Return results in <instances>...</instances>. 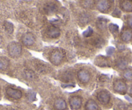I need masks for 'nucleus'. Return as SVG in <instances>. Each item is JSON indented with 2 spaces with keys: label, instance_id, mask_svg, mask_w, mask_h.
Returning a JSON list of instances; mask_svg holds the SVG:
<instances>
[{
  "label": "nucleus",
  "instance_id": "3",
  "mask_svg": "<svg viewBox=\"0 0 132 110\" xmlns=\"http://www.w3.org/2000/svg\"><path fill=\"white\" fill-rule=\"evenodd\" d=\"M113 89L118 93L124 94L127 90L126 84L121 80H117L113 83Z\"/></svg>",
  "mask_w": 132,
  "mask_h": 110
},
{
  "label": "nucleus",
  "instance_id": "26",
  "mask_svg": "<svg viewBox=\"0 0 132 110\" xmlns=\"http://www.w3.org/2000/svg\"><path fill=\"white\" fill-rule=\"evenodd\" d=\"M128 24L129 25V26L132 28V16H131L130 18H129L128 20Z\"/></svg>",
  "mask_w": 132,
  "mask_h": 110
},
{
  "label": "nucleus",
  "instance_id": "18",
  "mask_svg": "<svg viewBox=\"0 0 132 110\" xmlns=\"http://www.w3.org/2000/svg\"><path fill=\"white\" fill-rule=\"evenodd\" d=\"M107 20L104 18H99L96 21V26L98 29L102 30L106 28Z\"/></svg>",
  "mask_w": 132,
  "mask_h": 110
},
{
  "label": "nucleus",
  "instance_id": "15",
  "mask_svg": "<svg viewBox=\"0 0 132 110\" xmlns=\"http://www.w3.org/2000/svg\"><path fill=\"white\" fill-rule=\"evenodd\" d=\"M86 110H99V107L93 100H89L86 104Z\"/></svg>",
  "mask_w": 132,
  "mask_h": 110
},
{
  "label": "nucleus",
  "instance_id": "17",
  "mask_svg": "<svg viewBox=\"0 0 132 110\" xmlns=\"http://www.w3.org/2000/svg\"><path fill=\"white\" fill-rule=\"evenodd\" d=\"M96 64L100 67H106L109 65V61L106 58L100 57L96 59Z\"/></svg>",
  "mask_w": 132,
  "mask_h": 110
},
{
  "label": "nucleus",
  "instance_id": "5",
  "mask_svg": "<svg viewBox=\"0 0 132 110\" xmlns=\"http://www.w3.org/2000/svg\"><path fill=\"white\" fill-rule=\"evenodd\" d=\"M97 99L102 104H107L110 100V95L106 91H101L97 94Z\"/></svg>",
  "mask_w": 132,
  "mask_h": 110
},
{
  "label": "nucleus",
  "instance_id": "28",
  "mask_svg": "<svg viewBox=\"0 0 132 110\" xmlns=\"http://www.w3.org/2000/svg\"><path fill=\"white\" fill-rule=\"evenodd\" d=\"M13 110H14V109H13Z\"/></svg>",
  "mask_w": 132,
  "mask_h": 110
},
{
  "label": "nucleus",
  "instance_id": "2",
  "mask_svg": "<svg viewBox=\"0 0 132 110\" xmlns=\"http://www.w3.org/2000/svg\"><path fill=\"white\" fill-rule=\"evenodd\" d=\"M8 52L12 58L18 57L21 53V46L17 42H11L8 45Z\"/></svg>",
  "mask_w": 132,
  "mask_h": 110
},
{
  "label": "nucleus",
  "instance_id": "22",
  "mask_svg": "<svg viewBox=\"0 0 132 110\" xmlns=\"http://www.w3.org/2000/svg\"><path fill=\"white\" fill-rule=\"evenodd\" d=\"M25 76L29 80L34 79L35 78V74L30 70H25Z\"/></svg>",
  "mask_w": 132,
  "mask_h": 110
},
{
  "label": "nucleus",
  "instance_id": "25",
  "mask_svg": "<svg viewBox=\"0 0 132 110\" xmlns=\"http://www.w3.org/2000/svg\"><path fill=\"white\" fill-rule=\"evenodd\" d=\"M113 52H114V48H112V47H109L108 49L107 50V53L108 54H109V55L112 54Z\"/></svg>",
  "mask_w": 132,
  "mask_h": 110
},
{
  "label": "nucleus",
  "instance_id": "24",
  "mask_svg": "<svg viewBox=\"0 0 132 110\" xmlns=\"http://www.w3.org/2000/svg\"><path fill=\"white\" fill-rule=\"evenodd\" d=\"M93 33V29L91 27H89L88 29H87V31H85L84 32V36H86V37H89V36H91Z\"/></svg>",
  "mask_w": 132,
  "mask_h": 110
},
{
  "label": "nucleus",
  "instance_id": "11",
  "mask_svg": "<svg viewBox=\"0 0 132 110\" xmlns=\"http://www.w3.org/2000/svg\"><path fill=\"white\" fill-rule=\"evenodd\" d=\"M54 107L56 110H65L67 108V104L63 98H58L54 102Z\"/></svg>",
  "mask_w": 132,
  "mask_h": 110
},
{
  "label": "nucleus",
  "instance_id": "20",
  "mask_svg": "<svg viewBox=\"0 0 132 110\" xmlns=\"http://www.w3.org/2000/svg\"><path fill=\"white\" fill-rule=\"evenodd\" d=\"M123 76H124V78L127 80L131 81L132 80V69H128L124 72L123 73Z\"/></svg>",
  "mask_w": 132,
  "mask_h": 110
},
{
  "label": "nucleus",
  "instance_id": "12",
  "mask_svg": "<svg viewBox=\"0 0 132 110\" xmlns=\"http://www.w3.org/2000/svg\"><path fill=\"white\" fill-rule=\"evenodd\" d=\"M58 9V7L54 3H47L44 6V11L47 14H53Z\"/></svg>",
  "mask_w": 132,
  "mask_h": 110
},
{
  "label": "nucleus",
  "instance_id": "1",
  "mask_svg": "<svg viewBox=\"0 0 132 110\" xmlns=\"http://www.w3.org/2000/svg\"><path fill=\"white\" fill-rule=\"evenodd\" d=\"M64 57V53L61 49H54L50 55V61L53 64L58 65L62 62Z\"/></svg>",
  "mask_w": 132,
  "mask_h": 110
},
{
  "label": "nucleus",
  "instance_id": "6",
  "mask_svg": "<svg viewBox=\"0 0 132 110\" xmlns=\"http://www.w3.org/2000/svg\"><path fill=\"white\" fill-rule=\"evenodd\" d=\"M77 77H78V80L82 83H87L91 78L89 73L85 69H81V70L78 71V73H77Z\"/></svg>",
  "mask_w": 132,
  "mask_h": 110
},
{
  "label": "nucleus",
  "instance_id": "21",
  "mask_svg": "<svg viewBox=\"0 0 132 110\" xmlns=\"http://www.w3.org/2000/svg\"><path fill=\"white\" fill-rule=\"evenodd\" d=\"M5 28V29L7 30V32H9V33H12L13 32V29H14V27L13 25H12L11 23L9 22V21H5L4 24Z\"/></svg>",
  "mask_w": 132,
  "mask_h": 110
},
{
  "label": "nucleus",
  "instance_id": "10",
  "mask_svg": "<svg viewBox=\"0 0 132 110\" xmlns=\"http://www.w3.org/2000/svg\"><path fill=\"white\" fill-rule=\"evenodd\" d=\"M111 3L110 1H98L96 5L98 10L101 12H106L111 7Z\"/></svg>",
  "mask_w": 132,
  "mask_h": 110
},
{
  "label": "nucleus",
  "instance_id": "7",
  "mask_svg": "<svg viewBox=\"0 0 132 110\" xmlns=\"http://www.w3.org/2000/svg\"><path fill=\"white\" fill-rule=\"evenodd\" d=\"M21 41H22L23 44L25 45V46H31L35 43V36H33V35H32L31 33L28 32V33L25 34L22 36Z\"/></svg>",
  "mask_w": 132,
  "mask_h": 110
},
{
  "label": "nucleus",
  "instance_id": "4",
  "mask_svg": "<svg viewBox=\"0 0 132 110\" xmlns=\"http://www.w3.org/2000/svg\"><path fill=\"white\" fill-rule=\"evenodd\" d=\"M7 95L11 98L15 100H18L22 97V93L20 90L17 89H14L12 88H8L6 90Z\"/></svg>",
  "mask_w": 132,
  "mask_h": 110
},
{
  "label": "nucleus",
  "instance_id": "13",
  "mask_svg": "<svg viewBox=\"0 0 132 110\" xmlns=\"http://www.w3.org/2000/svg\"><path fill=\"white\" fill-rule=\"evenodd\" d=\"M121 38L124 41H129L132 38V31L128 29L123 30L121 34Z\"/></svg>",
  "mask_w": 132,
  "mask_h": 110
},
{
  "label": "nucleus",
  "instance_id": "16",
  "mask_svg": "<svg viewBox=\"0 0 132 110\" xmlns=\"http://www.w3.org/2000/svg\"><path fill=\"white\" fill-rule=\"evenodd\" d=\"M9 65V60L7 58H0V70H5Z\"/></svg>",
  "mask_w": 132,
  "mask_h": 110
},
{
  "label": "nucleus",
  "instance_id": "27",
  "mask_svg": "<svg viewBox=\"0 0 132 110\" xmlns=\"http://www.w3.org/2000/svg\"><path fill=\"white\" fill-rule=\"evenodd\" d=\"M129 94L132 95V87L130 88V90H129Z\"/></svg>",
  "mask_w": 132,
  "mask_h": 110
},
{
  "label": "nucleus",
  "instance_id": "8",
  "mask_svg": "<svg viewBox=\"0 0 132 110\" xmlns=\"http://www.w3.org/2000/svg\"><path fill=\"white\" fill-rule=\"evenodd\" d=\"M82 98L81 97H78V96H75L71 98L70 100H69V103H70V106L73 109H78L80 108L81 106H82Z\"/></svg>",
  "mask_w": 132,
  "mask_h": 110
},
{
  "label": "nucleus",
  "instance_id": "19",
  "mask_svg": "<svg viewBox=\"0 0 132 110\" xmlns=\"http://www.w3.org/2000/svg\"><path fill=\"white\" fill-rule=\"evenodd\" d=\"M127 64H128V62H127L126 60L123 58H120L117 60V65L120 69H125L126 67L127 66Z\"/></svg>",
  "mask_w": 132,
  "mask_h": 110
},
{
  "label": "nucleus",
  "instance_id": "23",
  "mask_svg": "<svg viewBox=\"0 0 132 110\" xmlns=\"http://www.w3.org/2000/svg\"><path fill=\"white\" fill-rule=\"evenodd\" d=\"M109 29H110L112 33H116L119 31V27L117 25H115V24H111L109 26Z\"/></svg>",
  "mask_w": 132,
  "mask_h": 110
},
{
  "label": "nucleus",
  "instance_id": "9",
  "mask_svg": "<svg viewBox=\"0 0 132 110\" xmlns=\"http://www.w3.org/2000/svg\"><path fill=\"white\" fill-rule=\"evenodd\" d=\"M47 35L51 38H56L60 35V31L55 26H50L47 29Z\"/></svg>",
  "mask_w": 132,
  "mask_h": 110
},
{
  "label": "nucleus",
  "instance_id": "14",
  "mask_svg": "<svg viewBox=\"0 0 132 110\" xmlns=\"http://www.w3.org/2000/svg\"><path fill=\"white\" fill-rule=\"evenodd\" d=\"M120 7L126 12H132V1H122L120 2Z\"/></svg>",
  "mask_w": 132,
  "mask_h": 110
}]
</instances>
